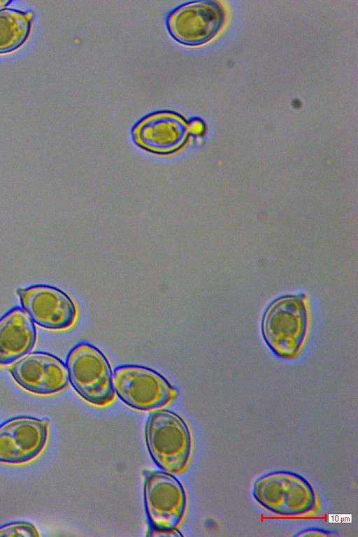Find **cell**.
I'll list each match as a JSON object with an SVG mask.
<instances>
[{
  "mask_svg": "<svg viewBox=\"0 0 358 537\" xmlns=\"http://www.w3.org/2000/svg\"><path fill=\"white\" fill-rule=\"evenodd\" d=\"M310 309L303 294L286 295L274 300L266 308L262 322L263 338L278 357L296 358L308 335Z\"/></svg>",
  "mask_w": 358,
  "mask_h": 537,
  "instance_id": "1",
  "label": "cell"
},
{
  "mask_svg": "<svg viewBox=\"0 0 358 537\" xmlns=\"http://www.w3.org/2000/svg\"><path fill=\"white\" fill-rule=\"evenodd\" d=\"M252 494L262 508L280 517L309 515L318 506L316 491L309 480L287 470L259 475L253 483Z\"/></svg>",
  "mask_w": 358,
  "mask_h": 537,
  "instance_id": "2",
  "label": "cell"
},
{
  "mask_svg": "<svg viewBox=\"0 0 358 537\" xmlns=\"http://www.w3.org/2000/svg\"><path fill=\"white\" fill-rule=\"evenodd\" d=\"M145 441L154 462L164 471L178 474L187 466L193 447L188 424L166 409L150 414L145 427Z\"/></svg>",
  "mask_w": 358,
  "mask_h": 537,
  "instance_id": "3",
  "label": "cell"
},
{
  "mask_svg": "<svg viewBox=\"0 0 358 537\" xmlns=\"http://www.w3.org/2000/svg\"><path fill=\"white\" fill-rule=\"evenodd\" d=\"M66 366L69 382L83 399L96 406L113 401V371L98 347L87 341L76 344L68 353Z\"/></svg>",
  "mask_w": 358,
  "mask_h": 537,
  "instance_id": "4",
  "label": "cell"
},
{
  "mask_svg": "<svg viewBox=\"0 0 358 537\" xmlns=\"http://www.w3.org/2000/svg\"><path fill=\"white\" fill-rule=\"evenodd\" d=\"M115 394L129 407L141 411L162 408L178 391L159 372L138 364L119 365L113 371Z\"/></svg>",
  "mask_w": 358,
  "mask_h": 537,
  "instance_id": "5",
  "label": "cell"
},
{
  "mask_svg": "<svg viewBox=\"0 0 358 537\" xmlns=\"http://www.w3.org/2000/svg\"><path fill=\"white\" fill-rule=\"evenodd\" d=\"M144 506L153 531H173L187 510V496L182 484L165 471L149 473L144 483Z\"/></svg>",
  "mask_w": 358,
  "mask_h": 537,
  "instance_id": "6",
  "label": "cell"
},
{
  "mask_svg": "<svg viewBox=\"0 0 358 537\" xmlns=\"http://www.w3.org/2000/svg\"><path fill=\"white\" fill-rule=\"evenodd\" d=\"M22 309L39 327L52 331L71 328L76 321L78 308L63 289L35 285L17 290Z\"/></svg>",
  "mask_w": 358,
  "mask_h": 537,
  "instance_id": "7",
  "label": "cell"
},
{
  "mask_svg": "<svg viewBox=\"0 0 358 537\" xmlns=\"http://www.w3.org/2000/svg\"><path fill=\"white\" fill-rule=\"evenodd\" d=\"M224 22V11L215 1H196L180 5L167 17L171 36L180 43L197 46L211 40Z\"/></svg>",
  "mask_w": 358,
  "mask_h": 537,
  "instance_id": "8",
  "label": "cell"
},
{
  "mask_svg": "<svg viewBox=\"0 0 358 537\" xmlns=\"http://www.w3.org/2000/svg\"><path fill=\"white\" fill-rule=\"evenodd\" d=\"M49 437L46 419L20 416L0 425V463L21 465L38 457Z\"/></svg>",
  "mask_w": 358,
  "mask_h": 537,
  "instance_id": "9",
  "label": "cell"
},
{
  "mask_svg": "<svg viewBox=\"0 0 358 537\" xmlns=\"http://www.w3.org/2000/svg\"><path fill=\"white\" fill-rule=\"evenodd\" d=\"M14 381L25 391L48 396L63 391L69 385L66 364L57 357L44 352L26 355L8 367Z\"/></svg>",
  "mask_w": 358,
  "mask_h": 537,
  "instance_id": "10",
  "label": "cell"
},
{
  "mask_svg": "<svg viewBox=\"0 0 358 537\" xmlns=\"http://www.w3.org/2000/svg\"><path fill=\"white\" fill-rule=\"evenodd\" d=\"M189 134V124L185 118L170 111L149 114L133 129L134 138L139 146L158 154H169L180 150Z\"/></svg>",
  "mask_w": 358,
  "mask_h": 537,
  "instance_id": "11",
  "label": "cell"
},
{
  "mask_svg": "<svg viewBox=\"0 0 358 537\" xmlns=\"http://www.w3.org/2000/svg\"><path fill=\"white\" fill-rule=\"evenodd\" d=\"M36 341L34 322L22 308L15 307L6 312L0 318V366L29 354Z\"/></svg>",
  "mask_w": 358,
  "mask_h": 537,
  "instance_id": "12",
  "label": "cell"
},
{
  "mask_svg": "<svg viewBox=\"0 0 358 537\" xmlns=\"http://www.w3.org/2000/svg\"><path fill=\"white\" fill-rule=\"evenodd\" d=\"M33 16L31 11L0 8V55L13 52L27 42Z\"/></svg>",
  "mask_w": 358,
  "mask_h": 537,
  "instance_id": "13",
  "label": "cell"
},
{
  "mask_svg": "<svg viewBox=\"0 0 358 537\" xmlns=\"http://www.w3.org/2000/svg\"><path fill=\"white\" fill-rule=\"evenodd\" d=\"M38 529L28 522H13L0 527V536H40Z\"/></svg>",
  "mask_w": 358,
  "mask_h": 537,
  "instance_id": "14",
  "label": "cell"
},
{
  "mask_svg": "<svg viewBox=\"0 0 358 537\" xmlns=\"http://www.w3.org/2000/svg\"><path fill=\"white\" fill-rule=\"evenodd\" d=\"M337 535V531L334 530H329L317 527H310L299 531L294 534V536H333Z\"/></svg>",
  "mask_w": 358,
  "mask_h": 537,
  "instance_id": "15",
  "label": "cell"
},
{
  "mask_svg": "<svg viewBox=\"0 0 358 537\" xmlns=\"http://www.w3.org/2000/svg\"><path fill=\"white\" fill-rule=\"evenodd\" d=\"M10 3H11L10 1H0V8H4L5 6H8Z\"/></svg>",
  "mask_w": 358,
  "mask_h": 537,
  "instance_id": "16",
  "label": "cell"
}]
</instances>
